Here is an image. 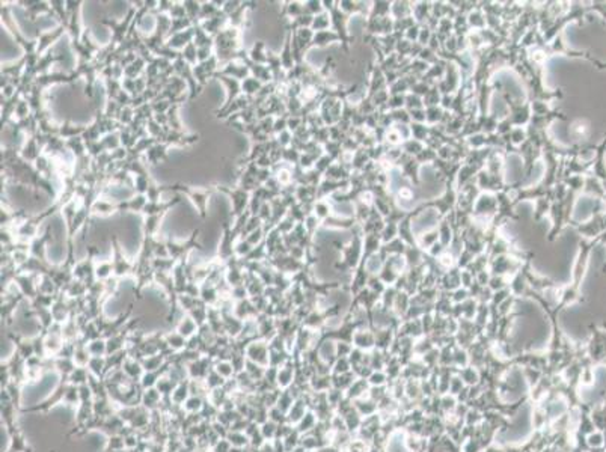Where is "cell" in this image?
I'll return each instance as SVG.
<instances>
[{"mask_svg":"<svg viewBox=\"0 0 606 452\" xmlns=\"http://www.w3.org/2000/svg\"><path fill=\"white\" fill-rule=\"evenodd\" d=\"M245 354H246V359H248V360H251V362H254V364H258V365H261V367H264V368H269V364H270V347H269L267 342H264V341H254V342H251V344L246 347Z\"/></svg>","mask_w":606,"mask_h":452,"instance_id":"6da1fadb","label":"cell"},{"mask_svg":"<svg viewBox=\"0 0 606 452\" xmlns=\"http://www.w3.org/2000/svg\"><path fill=\"white\" fill-rule=\"evenodd\" d=\"M122 371H124V374H125L131 382H136V383H140V379H142V376L145 374V370H143V367H142V362H140V360H136L134 357H130V356H128V359L124 362Z\"/></svg>","mask_w":606,"mask_h":452,"instance_id":"7a4b0ae2","label":"cell"},{"mask_svg":"<svg viewBox=\"0 0 606 452\" xmlns=\"http://www.w3.org/2000/svg\"><path fill=\"white\" fill-rule=\"evenodd\" d=\"M163 401V395L159 392L157 388H149V389H143V395H142V407H145L149 412L159 410Z\"/></svg>","mask_w":606,"mask_h":452,"instance_id":"3957f363","label":"cell"},{"mask_svg":"<svg viewBox=\"0 0 606 452\" xmlns=\"http://www.w3.org/2000/svg\"><path fill=\"white\" fill-rule=\"evenodd\" d=\"M189 380H190V379H189ZM189 380L178 383V385H177V388L174 389V392H172V395H171V403H172L175 407H183V406H184V403L189 400V397H190V386H189Z\"/></svg>","mask_w":606,"mask_h":452,"instance_id":"277c9868","label":"cell"},{"mask_svg":"<svg viewBox=\"0 0 606 452\" xmlns=\"http://www.w3.org/2000/svg\"><path fill=\"white\" fill-rule=\"evenodd\" d=\"M5 452H32L30 446L27 445L24 436L20 430H15L9 434V446Z\"/></svg>","mask_w":606,"mask_h":452,"instance_id":"5b68a950","label":"cell"},{"mask_svg":"<svg viewBox=\"0 0 606 452\" xmlns=\"http://www.w3.org/2000/svg\"><path fill=\"white\" fill-rule=\"evenodd\" d=\"M294 380V370L288 365H284L278 370V377H276V385L279 389H288Z\"/></svg>","mask_w":606,"mask_h":452,"instance_id":"8992f818","label":"cell"},{"mask_svg":"<svg viewBox=\"0 0 606 452\" xmlns=\"http://www.w3.org/2000/svg\"><path fill=\"white\" fill-rule=\"evenodd\" d=\"M205 401H207V400L202 398V397L190 395L189 400L184 403V406H183L181 409H183V412H184L186 415H198V413L202 412V409H204V406H205Z\"/></svg>","mask_w":606,"mask_h":452,"instance_id":"52a82bcc","label":"cell"},{"mask_svg":"<svg viewBox=\"0 0 606 452\" xmlns=\"http://www.w3.org/2000/svg\"><path fill=\"white\" fill-rule=\"evenodd\" d=\"M89 379H91L89 370H88V368H80V367H77V368L69 374L68 383L72 385V386H83V385H88V383H89Z\"/></svg>","mask_w":606,"mask_h":452,"instance_id":"ba28073f","label":"cell"},{"mask_svg":"<svg viewBox=\"0 0 606 452\" xmlns=\"http://www.w3.org/2000/svg\"><path fill=\"white\" fill-rule=\"evenodd\" d=\"M226 439L230 440V443L234 448H239V449H245V448L251 446V439L248 437V434L245 431H228Z\"/></svg>","mask_w":606,"mask_h":452,"instance_id":"9c48e42d","label":"cell"},{"mask_svg":"<svg viewBox=\"0 0 606 452\" xmlns=\"http://www.w3.org/2000/svg\"><path fill=\"white\" fill-rule=\"evenodd\" d=\"M213 368H214L225 380H231V379H234L236 374H237L234 365L231 364V360H217V362L213 365Z\"/></svg>","mask_w":606,"mask_h":452,"instance_id":"30bf717a","label":"cell"},{"mask_svg":"<svg viewBox=\"0 0 606 452\" xmlns=\"http://www.w3.org/2000/svg\"><path fill=\"white\" fill-rule=\"evenodd\" d=\"M88 350L92 357H106L107 356V342L103 339H94L88 344Z\"/></svg>","mask_w":606,"mask_h":452,"instance_id":"8fae6325","label":"cell"},{"mask_svg":"<svg viewBox=\"0 0 606 452\" xmlns=\"http://www.w3.org/2000/svg\"><path fill=\"white\" fill-rule=\"evenodd\" d=\"M205 382V385H207V388H208V391H213V389H219V388H223L225 386V383H226V380L213 368L210 373H208V376H207V379L204 380Z\"/></svg>","mask_w":606,"mask_h":452,"instance_id":"7c38bea8","label":"cell"},{"mask_svg":"<svg viewBox=\"0 0 606 452\" xmlns=\"http://www.w3.org/2000/svg\"><path fill=\"white\" fill-rule=\"evenodd\" d=\"M196 329H198V326H196V323H195L192 318H183V321H181L180 326H178V333H180L183 338L189 339V338H192V336L196 333Z\"/></svg>","mask_w":606,"mask_h":452,"instance_id":"4fadbf2b","label":"cell"},{"mask_svg":"<svg viewBox=\"0 0 606 452\" xmlns=\"http://www.w3.org/2000/svg\"><path fill=\"white\" fill-rule=\"evenodd\" d=\"M261 428V434L266 439V442L275 440L276 439V433H278V424H275L273 421H266L264 424L260 425Z\"/></svg>","mask_w":606,"mask_h":452,"instance_id":"5bb4252c","label":"cell"},{"mask_svg":"<svg viewBox=\"0 0 606 452\" xmlns=\"http://www.w3.org/2000/svg\"><path fill=\"white\" fill-rule=\"evenodd\" d=\"M233 445L230 443V440L226 437H220L211 448V452H231L233 451Z\"/></svg>","mask_w":606,"mask_h":452,"instance_id":"9a60e30c","label":"cell"},{"mask_svg":"<svg viewBox=\"0 0 606 452\" xmlns=\"http://www.w3.org/2000/svg\"><path fill=\"white\" fill-rule=\"evenodd\" d=\"M354 446H359V443H353V445H351V448H350V451L353 452V449H354ZM354 452H359V451H354Z\"/></svg>","mask_w":606,"mask_h":452,"instance_id":"2e32d148","label":"cell"}]
</instances>
